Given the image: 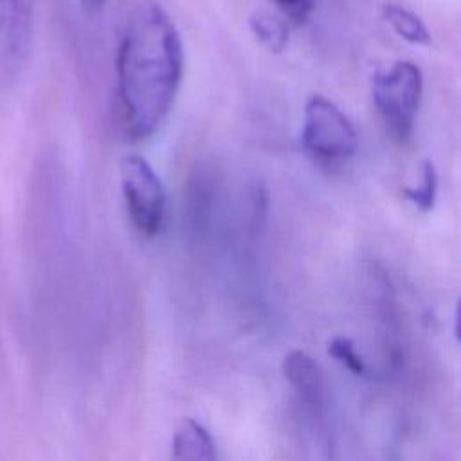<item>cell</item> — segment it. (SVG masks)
<instances>
[{"label":"cell","instance_id":"cell-10","mask_svg":"<svg viewBox=\"0 0 461 461\" xmlns=\"http://www.w3.org/2000/svg\"><path fill=\"white\" fill-rule=\"evenodd\" d=\"M328 353L333 357L344 369H348L351 375L357 376H366L367 375V366L358 353L357 346L353 344L351 339L348 337H333L328 344Z\"/></svg>","mask_w":461,"mask_h":461},{"label":"cell","instance_id":"cell-6","mask_svg":"<svg viewBox=\"0 0 461 461\" xmlns=\"http://www.w3.org/2000/svg\"><path fill=\"white\" fill-rule=\"evenodd\" d=\"M173 461H218V452L209 430L193 418H184L171 439Z\"/></svg>","mask_w":461,"mask_h":461},{"label":"cell","instance_id":"cell-11","mask_svg":"<svg viewBox=\"0 0 461 461\" xmlns=\"http://www.w3.org/2000/svg\"><path fill=\"white\" fill-rule=\"evenodd\" d=\"M286 18L301 23L313 11L315 0H272Z\"/></svg>","mask_w":461,"mask_h":461},{"label":"cell","instance_id":"cell-7","mask_svg":"<svg viewBox=\"0 0 461 461\" xmlns=\"http://www.w3.org/2000/svg\"><path fill=\"white\" fill-rule=\"evenodd\" d=\"M384 16L387 23L393 27V31L405 41L412 45H429L430 43V32L423 20L409 11L407 7L389 4L384 7Z\"/></svg>","mask_w":461,"mask_h":461},{"label":"cell","instance_id":"cell-12","mask_svg":"<svg viewBox=\"0 0 461 461\" xmlns=\"http://www.w3.org/2000/svg\"><path fill=\"white\" fill-rule=\"evenodd\" d=\"M86 9H99L106 0H81Z\"/></svg>","mask_w":461,"mask_h":461},{"label":"cell","instance_id":"cell-1","mask_svg":"<svg viewBox=\"0 0 461 461\" xmlns=\"http://www.w3.org/2000/svg\"><path fill=\"white\" fill-rule=\"evenodd\" d=\"M115 68L124 131L133 140L148 139L169 115L184 76L182 38L160 4L137 5L119 43Z\"/></svg>","mask_w":461,"mask_h":461},{"label":"cell","instance_id":"cell-5","mask_svg":"<svg viewBox=\"0 0 461 461\" xmlns=\"http://www.w3.org/2000/svg\"><path fill=\"white\" fill-rule=\"evenodd\" d=\"M283 375L304 411L319 420L326 412V385L319 364L304 351L294 349L283 358Z\"/></svg>","mask_w":461,"mask_h":461},{"label":"cell","instance_id":"cell-9","mask_svg":"<svg viewBox=\"0 0 461 461\" xmlns=\"http://www.w3.org/2000/svg\"><path fill=\"white\" fill-rule=\"evenodd\" d=\"M403 193L405 198L411 200L420 211H430L434 207L438 193V171L430 160H423L421 182L414 187H405Z\"/></svg>","mask_w":461,"mask_h":461},{"label":"cell","instance_id":"cell-8","mask_svg":"<svg viewBox=\"0 0 461 461\" xmlns=\"http://www.w3.org/2000/svg\"><path fill=\"white\" fill-rule=\"evenodd\" d=\"M250 31L270 52L285 50L288 43V27L268 11H256L250 16Z\"/></svg>","mask_w":461,"mask_h":461},{"label":"cell","instance_id":"cell-2","mask_svg":"<svg viewBox=\"0 0 461 461\" xmlns=\"http://www.w3.org/2000/svg\"><path fill=\"white\" fill-rule=\"evenodd\" d=\"M423 76L412 61H396L387 70H378L371 79L373 104L389 135L405 142L414 128L421 103Z\"/></svg>","mask_w":461,"mask_h":461},{"label":"cell","instance_id":"cell-3","mask_svg":"<svg viewBox=\"0 0 461 461\" xmlns=\"http://www.w3.org/2000/svg\"><path fill=\"white\" fill-rule=\"evenodd\" d=\"M121 189L128 218L144 238L162 232L166 220V189L151 164L140 155L121 160Z\"/></svg>","mask_w":461,"mask_h":461},{"label":"cell","instance_id":"cell-4","mask_svg":"<svg viewBox=\"0 0 461 461\" xmlns=\"http://www.w3.org/2000/svg\"><path fill=\"white\" fill-rule=\"evenodd\" d=\"M301 139L310 155L330 162L346 160L358 148V137L348 115L322 95L308 99Z\"/></svg>","mask_w":461,"mask_h":461}]
</instances>
